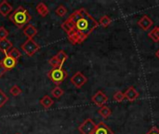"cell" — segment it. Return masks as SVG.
Returning a JSON list of instances; mask_svg holds the SVG:
<instances>
[{
  "label": "cell",
  "instance_id": "cell-2",
  "mask_svg": "<svg viewBox=\"0 0 159 134\" xmlns=\"http://www.w3.org/2000/svg\"><path fill=\"white\" fill-rule=\"evenodd\" d=\"M8 19L18 28H23L31 21L32 16L23 7L20 6L8 16Z\"/></svg>",
  "mask_w": 159,
  "mask_h": 134
},
{
  "label": "cell",
  "instance_id": "cell-3",
  "mask_svg": "<svg viewBox=\"0 0 159 134\" xmlns=\"http://www.w3.org/2000/svg\"><path fill=\"white\" fill-rule=\"evenodd\" d=\"M68 73L63 69L62 66L52 68L50 71L48 72V77L58 87L67 78Z\"/></svg>",
  "mask_w": 159,
  "mask_h": 134
},
{
  "label": "cell",
  "instance_id": "cell-23",
  "mask_svg": "<svg viewBox=\"0 0 159 134\" xmlns=\"http://www.w3.org/2000/svg\"><path fill=\"white\" fill-rule=\"evenodd\" d=\"M63 94H64V90H63L61 88L58 87V86H56V87L51 90V95H52L54 98H56V99L61 98Z\"/></svg>",
  "mask_w": 159,
  "mask_h": 134
},
{
  "label": "cell",
  "instance_id": "cell-30",
  "mask_svg": "<svg viewBox=\"0 0 159 134\" xmlns=\"http://www.w3.org/2000/svg\"><path fill=\"white\" fill-rule=\"evenodd\" d=\"M8 35H9L8 31L4 26H0V40L6 39L8 36Z\"/></svg>",
  "mask_w": 159,
  "mask_h": 134
},
{
  "label": "cell",
  "instance_id": "cell-10",
  "mask_svg": "<svg viewBox=\"0 0 159 134\" xmlns=\"http://www.w3.org/2000/svg\"><path fill=\"white\" fill-rule=\"evenodd\" d=\"M93 134H114V132L104 122H100L97 124Z\"/></svg>",
  "mask_w": 159,
  "mask_h": 134
},
{
  "label": "cell",
  "instance_id": "cell-31",
  "mask_svg": "<svg viewBox=\"0 0 159 134\" xmlns=\"http://www.w3.org/2000/svg\"><path fill=\"white\" fill-rule=\"evenodd\" d=\"M146 134H159V130L157 127H153Z\"/></svg>",
  "mask_w": 159,
  "mask_h": 134
},
{
  "label": "cell",
  "instance_id": "cell-26",
  "mask_svg": "<svg viewBox=\"0 0 159 134\" xmlns=\"http://www.w3.org/2000/svg\"><path fill=\"white\" fill-rule=\"evenodd\" d=\"M55 12H56V14H57L58 16L63 17V16H65V15L67 14V8H66L63 5H60V6L56 8Z\"/></svg>",
  "mask_w": 159,
  "mask_h": 134
},
{
  "label": "cell",
  "instance_id": "cell-13",
  "mask_svg": "<svg viewBox=\"0 0 159 134\" xmlns=\"http://www.w3.org/2000/svg\"><path fill=\"white\" fill-rule=\"evenodd\" d=\"M138 25H139L143 30L146 31V30H148V29L153 25V21H152L147 15H144V16H143V17L140 19V21H138Z\"/></svg>",
  "mask_w": 159,
  "mask_h": 134
},
{
  "label": "cell",
  "instance_id": "cell-32",
  "mask_svg": "<svg viewBox=\"0 0 159 134\" xmlns=\"http://www.w3.org/2000/svg\"><path fill=\"white\" fill-rule=\"evenodd\" d=\"M6 73V70L4 69V67H3V65H2V63H1V61H0V78L3 76V75Z\"/></svg>",
  "mask_w": 159,
  "mask_h": 134
},
{
  "label": "cell",
  "instance_id": "cell-29",
  "mask_svg": "<svg viewBox=\"0 0 159 134\" xmlns=\"http://www.w3.org/2000/svg\"><path fill=\"white\" fill-rule=\"evenodd\" d=\"M48 63L50 64V66H52L53 68H56V67H60V66H62L61 64V62L57 60V58L55 56H53L52 58H50L48 60Z\"/></svg>",
  "mask_w": 159,
  "mask_h": 134
},
{
  "label": "cell",
  "instance_id": "cell-25",
  "mask_svg": "<svg viewBox=\"0 0 159 134\" xmlns=\"http://www.w3.org/2000/svg\"><path fill=\"white\" fill-rule=\"evenodd\" d=\"M9 92H10V94H11L12 96L17 97V96H19V95L21 94L22 90H20V88L18 85H14V86H12L11 89L9 90Z\"/></svg>",
  "mask_w": 159,
  "mask_h": 134
},
{
  "label": "cell",
  "instance_id": "cell-12",
  "mask_svg": "<svg viewBox=\"0 0 159 134\" xmlns=\"http://www.w3.org/2000/svg\"><path fill=\"white\" fill-rule=\"evenodd\" d=\"M12 6L6 0L2 1L0 3V15H2L3 17H7L9 16L10 12L12 11Z\"/></svg>",
  "mask_w": 159,
  "mask_h": 134
},
{
  "label": "cell",
  "instance_id": "cell-15",
  "mask_svg": "<svg viewBox=\"0 0 159 134\" xmlns=\"http://www.w3.org/2000/svg\"><path fill=\"white\" fill-rule=\"evenodd\" d=\"M12 48H13V45H12V43L7 38L0 40V51H2L5 55L7 54V52Z\"/></svg>",
  "mask_w": 159,
  "mask_h": 134
},
{
  "label": "cell",
  "instance_id": "cell-34",
  "mask_svg": "<svg viewBox=\"0 0 159 134\" xmlns=\"http://www.w3.org/2000/svg\"><path fill=\"white\" fill-rule=\"evenodd\" d=\"M16 134H19V133H16Z\"/></svg>",
  "mask_w": 159,
  "mask_h": 134
},
{
  "label": "cell",
  "instance_id": "cell-5",
  "mask_svg": "<svg viewBox=\"0 0 159 134\" xmlns=\"http://www.w3.org/2000/svg\"><path fill=\"white\" fill-rule=\"evenodd\" d=\"M96 124L91 118H87L79 127L78 131L81 134H93L95 129H96Z\"/></svg>",
  "mask_w": 159,
  "mask_h": 134
},
{
  "label": "cell",
  "instance_id": "cell-27",
  "mask_svg": "<svg viewBox=\"0 0 159 134\" xmlns=\"http://www.w3.org/2000/svg\"><path fill=\"white\" fill-rule=\"evenodd\" d=\"M8 101V97L5 94V92L0 90V108H2Z\"/></svg>",
  "mask_w": 159,
  "mask_h": 134
},
{
  "label": "cell",
  "instance_id": "cell-19",
  "mask_svg": "<svg viewBox=\"0 0 159 134\" xmlns=\"http://www.w3.org/2000/svg\"><path fill=\"white\" fill-rule=\"evenodd\" d=\"M98 113L100 114V116H102L103 118H108L111 115H112V111L109 107L107 106H102L98 110Z\"/></svg>",
  "mask_w": 159,
  "mask_h": 134
},
{
  "label": "cell",
  "instance_id": "cell-14",
  "mask_svg": "<svg viewBox=\"0 0 159 134\" xmlns=\"http://www.w3.org/2000/svg\"><path fill=\"white\" fill-rule=\"evenodd\" d=\"M22 32H23V35H26L29 39H33V37H34V35H37V29H36L33 24H28V25H26V26L23 28Z\"/></svg>",
  "mask_w": 159,
  "mask_h": 134
},
{
  "label": "cell",
  "instance_id": "cell-17",
  "mask_svg": "<svg viewBox=\"0 0 159 134\" xmlns=\"http://www.w3.org/2000/svg\"><path fill=\"white\" fill-rule=\"evenodd\" d=\"M36 11L37 13L41 16V17H46L48 15L49 13V9L47 7L46 4H44L43 2H40L37 6H36Z\"/></svg>",
  "mask_w": 159,
  "mask_h": 134
},
{
  "label": "cell",
  "instance_id": "cell-16",
  "mask_svg": "<svg viewBox=\"0 0 159 134\" xmlns=\"http://www.w3.org/2000/svg\"><path fill=\"white\" fill-rule=\"evenodd\" d=\"M61 29H62L64 32H66L67 34H69L70 32H72V31L75 30V23H74V21H72V19L68 17V19L65 20V21L61 23Z\"/></svg>",
  "mask_w": 159,
  "mask_h": 134
},
{
  "label": "cell",
  "instance_id": "cell-22",
  "mask_svg": "<svg viewBox=\"0 0 159 134\" xmlns=\"http://www.w3.org/2000/svg\"><path fill=\"white\" fill-rule=\"evenodd\" d=\"M55 57L57 58V60L61 62V64L62 65L66 61H67V59H68V55L64 52V50H60V51H58V53L55 55Z\"/></svg>",
  "mask_w": 159,
  "mask_h": 134
},
{
  "label": "cell",
  "instance_id": "cell-21",
  "mask_svg": "<svg viewBox=\"0 0 159 134\" xmlns=\"http://www.w3.org/2000/svg\"><path fill=\"white\" fill-rule=\"evenodd\" d=\"M148 36L155 42H158L159 41V26H156L149 34Z\"/></svg>",
  "mask_w": 159,
  "mask_h": 134
},
{
  "label": "cell",
  "instance_id": "cell-4",
  "mask_svg": "<svg viewBox=\"0 0 159 134\" xmlns=\"http://www.w3.org/2000/svg\"><path fill=\"white\" fill-rule=\"evenodd\" d=\"M20 48L22 51L29 57L34 56L40 49V46L34 39H29V38H27V40L22 43Z\"/></svg>",
  "mask_w": 159,
  "mask_h": 134
},
{
  "label": "cell",
  "instance_id": "cell-20",
  "mask_svg": "<svg viewBox=\"0 0 159 134\" xmlns=\"http://www.w3.org/2000/svg\"><path fill=\"white\" fill-rule=\"evenodd\" d=\"M98 22H99V25H102V27H108L112 23V19L107 15H103L102 17H101Z\"/></svg>",
  "mask_w": 159,
  "mask_h": 134
},
{
  "label": "cell",
  "instance_id": "cell-18",
  "mask_svg": "<svg viewBox=\"0 0 159 134\" xmlns=\"http://www.w3.org/2000/svg\"><path fill=\"white\" fill-rule=\"evenodd\" d=\"M39 103H40V104H41L45 109H49V108L53 105V104H54L53 100H52L48 95H45L43 98H41L40 101H39Z\"/></svg>",
  "mask_w": 159,
  "mask_h": 134
},
{
  "label": "cell",
  "instance_id": "cell-11",
  "mask_svg": "<svg viewBox=\"0 0 159 134\" xmlns=\"http://www.w3.org/2000/svg\"><path fill=\"white\" fill-rule=\"evenodd\" d=\"M124 96H125V99H127L128 101L129 102H133L135 101L136 99H138L139 97V92L135 90L134 87H129L124 93Z\"/></svg>",
  "mask_w": 159,
  "mask_h": 134
},
{
  "label": "cell",
  "instance_id": "cell-33",
  "mask_svg": "<svg viewBox=\"0 0 159 134\" xmlns=\"http://www.w3.org/2000/svg\"><path fill=\"white\" fill-rule=\"evenodd\" d=\"M156 56H157V58H158L159 59V49L157 50V52H156Z\"/></svg>",
  "mask_w": 159,
  "mask_h": 134
},
{
  "label": "cell",
  "instance_id": "cell-1",
  "mask_svg": "<svg viewBox=\"0 0 159 134\" xmlns=\"http://www.w3.org/2000/svg\"><path fill=\"white\" fill-rule=\"evenodd\" d=\"M69 18L75 23V30L86 38L99 26V22L84 7L73 12Z\"/></svg>",
  "mask_w": 159,
  "mask_h": 134
},
{
  "label": "cell",
  "instance_id": "cell-7",
  "mask_svg": "<svg viewBox=\"0 0 159 134\" xmlns=\"http://www.w3.org/2000/svg\"><path fill=\"white\" fill-rule=\"evenodd\" d=\"M91 101L95 105L101 108L104 106V104L108 102V97L106 96V94H104V92H102V90H99L92 96Z\"/></svg>",
  "mask_w": 159,
  "mask_h": 134
},
{
  "label": "cell",
  "instance_id": "cell-8",
  "mask_svg": "<svg viewBox=\"0 0 159 134\" xmlns=\"http://www.w3.org/2000/svg\"><path fill=\"white\" fill-rule=\"evenodd\" d=\"M1 63H2L4 69H5L6 72H7V71H9V70H11V69H13V68L17 65L18 61L15 60V59H13V58H11V57L8 56L7 54H6L5 57L1 60Z\"/></svg>",
  "mask_w": 159,
  "mask_h": 134
},
{
  "label": "cell",
  "instance_id": "cell-9",
  "mask_svg": "<svg viewBox=\"0 0 159 134\" xmlns=\"http://www.w3.org/2000/svg\"><path fill=\"white\" fill-rule=\"evenodd\" d=\"M68 35V40L73 44V45H76V44H82L87 38L85 36H83L82 35L78 34L75 30L70 32Z\"/></svg>",
  "mask_w": 159,
  "mask_h": 134
},
{
  "label": "cell",
  "instance_id": "cell-24",
  "mask_svg": "<svg viewBox=\"0 0 159 134\" xmlns=\"http://www.w3.org/2000/svg\"><path fill=\"white\" fill-rule=\"evenodd\" d=\"M7 55L10 56L11 58H13V59H15V60L18 61V59L21 56V52H20L18 49H16V48H12V49L7 52Z\"/></svg>",
  "mask_w": 159,
  "mask_h": 134
},
{
  "label": "cell",
  "instance_id": "cell-6",
  "mask_svg": "<svg viewBox=\"0 0 159 134\" xmlns=\"http://www.w3.org/2000/svg\"><path fill=\"white\" fill-rule=\"evenodd\" d=\"M71 82L72 84L77 88V89H81L87 82H88V78L83 75V73L81 72H76L72 77H71Z\"/></svg>",
  "mask_w": 159,
  "mask_h": 134
},
{
  "label": "cell",
  "instance_id": "cell-28",
  "mask_svg": "<svg viewBox=\"0 0 159 134\" xmlns=\"http://www.w3.org/2000/svg\"><path fill=\"white\" fill-rule=\"evenodd\" d=\"M113 98H114V100H115L116 102H117V103H121V102H123V101L125 100L124 93L121 92V91H116V92L114 94Z\"/></svg>",
  "mask_w": 159,
  "mask_h": 134
}]
</instances>
